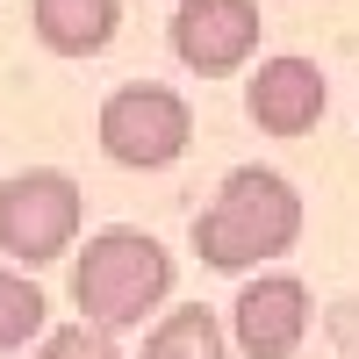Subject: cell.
Returning a JSON list of instances; mask_svg holds the SVG:
<instances>
[{"label":"cell","mask_w":359,"mask_h":359,"mask_svg":"<svg viewBox=\"0 0 359 359\" xmlns=\"http://www.w3.org/2000/svg\"><path fill=\"white\" fill-rule=\"evenodd\" d=\"M302 245V194L273 165L223 172L216 201L194 216V259L208 273H259L266 259Z\"/></svg>","instance_id":"obj_1"},{"label":"cell","mask_w":359,"mask_h":359,"mask_svg":"<svg viewBox=\"0 0 359 359\" xmlns=\"http://www.w3.org/2000/svg\"><path fill=\"white\" fill-rule=\"evenodd\" d=\"M172 294V252L158 245L151 230H94L72 259V302L86 323L101 331H137L144 316H158Z\"/></svg>","instance_id":"obj_2"},{"label":"cell","mask_w":359,"mask_h":359,"mask_svg":"<svg viewBox=\"0 0 359 359\" xmlns=\"http://www.w3.org/2000/svg\"><path fill=\"white\" fill-rule=\"evenodd\" d=\"M94 137H101V158L130 165V172H165L194 144V108H187V94H172L158 79H130L101 101Z\"/></svg>","instance_id":"obj_3"},{"label":"cell","mask_w":359,"mask_h":359,"mask_svg":"<svg viewBox=\"0 0 359 359\" xmlns=\"http://www.w3.org/2000/svg\"><path fill=\"white\" fill-rule=\"evenodd\" d=\"M86 223V194L72 172L57 165H29L15 180H0V252L15 266H50L79 245Z\"/></svg>","instance_id":"obj_4"},{"label":"cell","mask_w":359,"mask_h":359,"mask_svg":"<svg viewBox=\"0 0 359 359\" xmlns=\"http://www.w3.org/2000/svg\"><path fill=\"white\" fill-rule=\"evenodd\" d=\"M259 0H180L172 8V57L194 79H230L259 50Z\"/></svg>","instance_id":"obj_5"},{"label":"cell","mask_w":359,"mask_h":359,"mask_svg":"<svg viewBox=\"0 0 359 359\" xmlns=\"http://www.w3.org/2000/svg\"><path fill=\"white\" fill-rule=\"evenodd\" d=\"M230 338L245 359H294L309 338V280L294 273H259L230 302Z\"/></svg>","instance_id":"obj_6"},{"label":"cell","mask_w":359,"mask_h":359,"mask_svg":"<svg viewBox=\"0 0 359 359\" xmlns=\"http://www.w3.org/2000/svg\"><path fill=\"white\" fill-rule=\"evenodd\" d=\"M331 108V86H323L316 57H259V72L245 79V115L266 137H309Z\"/></svg>","instance_id":"obj_7"},{"label":"cell","mask_w":359,"mask_h":359,"mask_svg":"<svg viewBox=\"0 0 359 359\" xmlns=\"http://www.w3.org/2000/svg\"><path fill=\"white\" fill-rule=\"evenodd\" d=\"M29 29L50 57H94L123 29V0H29Z\"/></svg>","instance_id":"obj_8"},{"label":"cell","mask_w":359,"mask_h":359,"mask_svg":"<svg viewBox=\"0 0 359 359\" xmlns=\"http://www.w3.org/2000/svg\"><path fill=\"white\" fill-rule=\"evenodd\" d=\"M144 359H237V338L223 331V316L216 309H165L151 331H144Z\"/></svg>","instance_id":"obj_9"},{"label":"cell","mask_w":359,"mask_h":359,"mask_svg":"<svg viewBox=\"0 0 359 359\" xmlns=\"http://www.w3.org/2000/svg\"><path fill=\"white\" fill-rule=\"evenodd\" d=\"M43 316H50L43 287L29 273H15V266H0V352H22L29 338L43 331Z\"/></svg>","instance_id":"obj_10"},{"label":"cell","mask_w":359,"mask_h":359,"mask_svg":"<svg viewBox=\"0 0 359 359\" xmlns=\"http://www.w3.org/2000/svg\"><path fill=\"white\" fill-rule=\"evenodd\" d=\"M36 359H123L115 352V331H101V323H65V331H50L43 345H36Z\"/></svg>","instance_id":"obj_11"}]
</instances>
